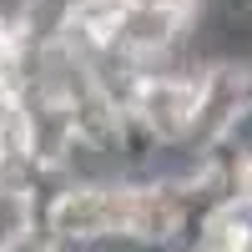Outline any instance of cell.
<instances>
[{
  "label": "cell",
  "mask_w": 252,
  "mask_h": 252,
  "mask_svg": "<svg viewBox=\"0 0 252 252\" xmlns=\"http://www.w3.org/2000/svg\"><path fill=\"white\" fill-rule=\"evenodd\" d=\"M126 5H166V10H187V15H192L197 0H126Z\"/></svg>",
  "instance_id": "3957f363"
},
{
  "label": "cell",
  "mask_w": 252,
  "mask_h": 252,
  "mask_svg": "<svg viewBox=\"0 0 252 252\" xmlns=\"http://www.w3.org/2000/svg\"><path fill=\"white\" fill-rule=\"evenodd\" d=\"M0 96H10V66H5V51H0Z\"/></svg>",
  "instance_id": "277c9868"
},
{
  "label": "cell",
  "mask_w": 252,
  "mask_h": 252,
  "mask_svg": "<svg viewBox=\"0 0 252 252\" xmlns=\"http://www.w3.org/2000/svg\"><path fill=\"white\" fill-rule=\"evenodd\" d=\"M126 222V177L106 187H71L51 182L40 192V232H51L61 247H86L101 237H121Z\"/></svg>",
  "instance_id": "6da1fadb"
},
{
  "label": "cell",
  "mask_w": 252,
  "mask_h": 252,
  "mask_svg": "<svg viewBox=\"0 0 252 252\" xmlns=\"http://www.w3.org/2000/svg\"><path fill=\"white\" fill-rule=\"evenodd\" d=\"M20 106H26V161L40 177H51L56 161L66 157V146L76 141L71 106L56 96H20Z\"/></svg>",
  "instance_id": "7a4b0ae2"
}]
</instances>
